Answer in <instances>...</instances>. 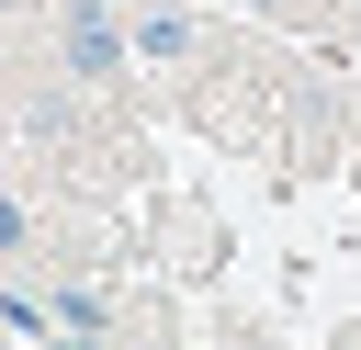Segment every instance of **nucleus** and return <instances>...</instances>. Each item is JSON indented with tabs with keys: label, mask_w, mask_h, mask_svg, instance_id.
Segmentation results:
<instances>
[{
	"label": "nucleus",
	"mask_w": 361,
	"mask_h": 350,
	"mask_svg": "<svg viewBox=\"0 0 361 350\" xmlns=\"http://www.w3.org/2000/svg\"><path fill=\"white\" fill-rule=\"evenodd\" d=\"M23 237H34V215H23V203H11V192H0V260H11V248H23Z\"/></svg>",
	"instance_id": "nucleus-4"
},
{
	"label": "nucleus",
	"mask_w": 361,
	"mask_h": 350,
	"mask_svg": "<svg viewBox=\"0 0 361 350\" xmlns=\"http://www.w3.org/2000/svg\"><path fill=\"white\" fill-rule=\"evenodd\" d=\"M0 11H23V0H0Z\"/></svg>",
	"instance_id": "nucleus-6"
},
{
	"label": "nucleus",
	"mask_w": 361,
	"mask_h": 350,
	"mask_svg": "<svg viewBox=\"0 0 361 350\" xmlns=\"http://www.w3.org/2000/svg\"><path fill=\"white\" fill-rule=\"evenodd\" d=\"M248 11H293V0H248Z\"/></svg>",
	"instance_id": "nucleus-5"
},
{
	"label": "nucleus",
	"mask_w": 361,
	"mask_h": 350,
	"mask_svg": "<svg viewBox=\"0 0 361 350\" xmlns=\"http://www.w3.org/2000/svg\"><path fill=\"white\" fill-rule=\"evenodd\" d=\"M124 23H135V56H147V68H180V56H192V11H147V0H135Z\"/></svg>",
	"instance_id": "nucleus-2"
},
{
	"label": "nucleus",
	"mask_w": 361,
	"mask_h": 350,
	"mask_svg": "<svg viewBox=\"0 0 361 350\" xmlns=\"http://www.w3.org/2000/svg\"><path fill=\"white\" fill-rule=\"evenodd\" d=\"M56 56H68V79H124L135 68V23L113 11V0H56Z\"/></svg>",
	"instance_id": "nucleus-1"
},
{
	"label": "nucleus",
	"mask_w": 361,
	"mask_h": 350,
	"mask_svg": "<svg viewBox=\"0 0 361 350\" xmlns=\"http://www.w3.org/2000/svg\"><path fill=\"white\" fill-rule=\"evenodd\" d=\"M56 327H79V339H102L113 316H102V294H56Z\"/></svg>",
	"instance_id": "nucleus-3"
}]
</instances>
